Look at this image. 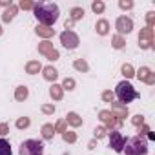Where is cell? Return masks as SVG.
Returning a JSON list of instances; mask_svg holds the SVG:
<instances>
[{
	"instance_id": "obj_12",
	"label": "cell",
	"mask_w": 155,
	"mask_h": 155,
	"mask_svg": "<svg viewBox=\"0 0 155 155\" xmlns=\"http://www.w3.org/2000/svg\"><path fill=\"white\" fill-rule=\"evenodd\" d=\"M110 104H111V113H113V117L122 122V119L128 115V106H124V104H120V102H110Z\"/></svg>"
},
{
	"instance_id": "obj_2",
	"label": "cell",
	"mask_w": 155,
	"mask_h": 155,
	"mask_svg": "<svg viewBox=\"0 0 155 155\" xmlns=\"http://www.w3.org/2000/svg\"><path fill=\"white\" fill-rule=\"evenodd\" d=\"M122 151H126V155H146L148 153V142L140 135L130 137V139L124 140Z\"/></svg>"
},
{
	"instance_id": "obj_14",
	"label": "cell",
	"mask_w": 155,
	"mask_h": 155,
	"mask_svg": "<svg viewBox=\"0 0 155 155\" xmlns=\"http://www.w3.org/2000/svg\"><path fill=\"white\" fill-rule=\"evenodd\" d=\"M42 71H44V79H46V81H49V82H55V81H57L58 73H57V69H55L53 66H48V68H44Z\"/></svg>"
},
{
	"instance_id": "obj_30",
	"label": "cell",
	"mask_w": 155,
	"mask_h": 155,
	"mask_svg": "<svg viewBox=\"0 0 155 155\" xmlns=\"http://www.w3.org/2000/svg\"><path fill=\"white\" fill-rule=\"evenodd\" d=\"M62 90H75V81H73V79H64Z\"/></svg>"
},
{
	"instance_id": "obj_24",
	"label": "cell",
	"mask_w": 155,
	"mask_h": 155,
	"mask_svg": "<svg viewBox=\"0 0 155 155\" xmlns=\"http://www.w3.org/2000/svg\"><path fill=\"white\" fill-rule=\"evenodd\" d=\"M73 66H75V69H79V71H88V62L82 60V58H77L73 62Z\"/></svg>"
},
{
	"instance_id": "obj_10",
	"label": "cell",
	"mask_w": 155,
	"mask_h": 155,
	"mask_svg": "<svg viewBox=\"0 0 155 155\" xmlns=\"http://www.w3.org/2000/svg\"><path fill=\"white\" fill-rule=\"evenodd\" d=\"M108 137H110V146L115 150V151H122V148H124V137L119 133V131H115V130H111L110 133H108Z\"/></svg>"
},
{
	"instance_id": "obj_40",
	"label": "cell",
	"mask_w": 155,
	"mask_h": 155,
	"mask_svg": "<svg viewBox=\"0 0 155 155\" xmlns=\"http://www.w3.org/2000/svg\"><path fill=\"white\" fill-rule=\"evenodd\" d=\"M0 6H4V8H9V6H11V0H0Z\"/></svg>"
},
{
	"instance_id": "obj_13",
	"label": "cell",
	"mask_w": 155,
	"mask_h": 155,
	"mask_svg": "<svg viewBox=\"0 0 155 155\" xmlns=\"http://www.w3.org/2000/svg\"><path fill=\"white\" fill-rule=\"evenodd\" d=\"M35 31H37V35H38V37H44V38H51V37L55 35V29H53V28L40 26V24L37 26V29H35Z\"/></svg>"
},
{
	"instance_id": "obj_33",
	"label": "cell",
	"mask_w": 155,
	"mask_h": 155,
	"mask_svg": "<svg viewBox=\"0 0 155 155\" xmlns=\"http://www.w3.org/2000/svg\"><path fill=\"white\" fill-rule=\"evenodd\" d=\"M146 22H148V28H153V24H155V13L153 11H150L146 15Z\"/></svg>"
},
{
	"instance_id": "obj_23",
	"label": "cell",
	"mask_w": 155,
	"mask_h": 155,
	"mask_svg": "<svg viewBox=\"0 0 155 155\" xmlns=\"http://www.w3.org/2000/svg\"><path fill=\"white\" fill-rule=\"evenodd\" d=\"M84 17V9L82 8H73L71 9V20L75 22V20H79V18H82Z\"/></svg>"
},
{
	"instance_id": "obj_5",
	"label": "cell",
	"mask_w": 155,
	"mask_h": 155,
	"mask_svg": "<svg viewBox=\"0 0 155 155\" xmlns=\"http://www.w3.org/2000/svg\"><path fill=\"white\" fill-rule=\"evenodd\" d=\"M60 44L66 49H75L79 46V37H77L75 31H64V33H60Z\"/></svg>"
},
{
	"instance_id": "obj_31",
	"label": "cell",
	"mask_w": 155,
	"mask_h": 155,
	"mask_svg": "<svg viewBox=\"0 0 155 155\" xmlns=\"http://www.w3.org/2000/svg\"><path fill=\"white\" fill-rule=\"evenodd\" d=\"M106 133H108V128H106V126H99V128H95V137H97V139L104 137Z\"/></svg>"
},
{
	"instance_id": "obj_22",
	"label": "cell",
	"mask_w": 155,
	"mask_h": 155,
	"mask_svg": "<svg viewBox=\"0 0 155 155\" xmlns=\"http://www.w3.org/2000/svg\"><path fill=\"white\" fill-rule=\"evenodd\" d=\"M108 29H110L108 20H99V22H97V33H99V35H106Z\"/></svg>"
},
{
	"instance_id": "obj_37",
	"label": "cell",
	"mask_w": 155,
	"mask_h": 155,
	"mask_svg": "<svg viewBox=\"0 0 155 155\" xmlns=\"http://www.w3.org/2000/svg\"><path fill=\"white\" fill-rule=\"evenodd\" d=\"M33 2H31V0H22V2H20V8L22 9H33Z\"/></svg>"
},
{
	"instance_id": "obj_38",
	"label": "cell",
	"mask_w": 155,
	"mask_h": 155,
	"mask_svg": "<svg viewBox=\"0 0 155 155\" xmlns=\"http://www.w3.org/2000/svg\"><path fill=\"white\" fill-rule=\"evenodd\" d=\"M9 133V126L6 122H0V135H8Z\"/></svg>"
},
{
	"instance_id": "obj_20",
	"label": "cell",
	"mask_w": 155,
	"mask_h": 155,
	"mask_svg": "<svg viewBox=\"0 0 155 155\" xmlns=\"http://www.w3.org/2000/svg\"><path fill=\"white\" fill-rule=\"evenodd\" d=\"M53 135H55V128H53V124H44V126H42V137L48 139V140H51Z\"/></svg>"
},
{
	"instance_id": "obj_17",
	"label": "cell",
	"mask_w": 155,
	"mask_h": 155,
	"mask_svg": "<svg viewBox=\"0 0 155 155\" xmlns=\"http://www.w3.org/2000/svg\"><path fill=\"white\" fill-rule=\"evenodd\" d=\"M17 11H18V8L17 6H9L6 11H4V15H2V18H4V22H11L13 18H15V15H17Z\"/></svg>"
},
{
	"instance_id": "obj_35",
	"label": "cell",
	"mask_w": 155,
	"mask_h": 155,
	"mask_svg": "<svg viewBox=\"0 0 155 155\" xmlns=\"http://www.w3.org/2000/svg\"><path fill=\"white\" fill-rule=\"evenodd\" d=\"M113 97H115V95H113L111 91H104V93H102V101H104V102H113Z\"/></svg>"
},
{
	"instance_id": "obj_32",
	"label": "cell",
	"mask_w": 155,
	"mask_h": 155,
	"mask_svg": "<svg viewBox=\"0 0 155 155\" xmlns=\"http://www.w3.org/2000/svg\"><path fill=\"white\" fill-rule=\"evenodd\" d=\"M119 6H120V9H131L133 8V2H131V0H120Z\"/></svg>"
},
{
	"instance_id": "obj_39",
	"label": "cell",
	"mask_w": 155,
	"mask_h": 155,
	"mask_svg": "<svg viewBox=\"0 0 155 155\" xmlns=\"http://www.w3.org/2000/svg\"><path fill=\"white\" fill-rule=\"evenodd\" d=\"M131 122H133L135 126H139V128H140V126L144 124V119H142L140 115H137V117H133V119H131Z\"/></svg>"
},
{
	"instance_id": "obj_7",
	"label": "cell",
	"mask_w": 155,
	"mask_h": 155,
	"mask_svg": "<svg viewBox=\"0 0 155 155\" xmlns=\"http://www.w3.org/2000/svg\"><path fill=\"white\" fill-rule=\"evenodd\" d=\"M38 51H40L44 57H48L49 60H57V58H58V51L53 48V44H51L49 40L40 42V44H38Z\"/></svg>"
},
{
	"instance_id": "obj_15",
	"label": "cell",
	"mask_w": 155,
	"mask_h": 155,
	"mask_svg": "<svg viewBox=\"0 0 155 155\" xmlns=\"http://www.w3.org/2000/svg\"><path fill=\"white\" fill-rule=\"evenodd\" d=\"M66 124H71L73 128H79V126L82 124V119L77 115L75 111H71V113H68V117H66Z\"/></svg>"
},
{
	"instance_id": "obj_21",
	"label": "cell",
	"mask_w": 155,
	"mask_h": 155,
	"mask_svg": "<svg viewBox=\"0 0 155 155\" xmlns=\"http://www.w3.org/2000/svg\"><path fill=\"white\" fill-rule=\"evenodd\" d=\"M11 153H13V151H11L9 142L4 140V139H0V155H11Z\"/></svg>"
},
{
	"instance_id": "obj_16",
	"label": "cell",
	"mask_w": 155,
	"mask_h": 155,
	"mask_svg": "<svg viewBox=\"0 0 155 155\" xmlns=\"http://www.w3.org/2000/svg\"><path fill=\"white\" fill-rule=\"evenodd\" d=\"M40 69H42V64H40L38 60H31V62L26 64V73H29V75H35V73H38Z\"/></svg>"
},
{
	"instance_id": "obj_8",
	"label": "cell",
	"mask_w": 155,
	"mask_h": 155,
	"mask_svg": "<svg viewBox=\"0 0 155 155\" xmlns=\"http://www.w3.org/2000/svg\"><path fill=\"white\" fill-rule=\"evenodd\" d=\"M115 28H117V31H119V35L122 37L124 33H130L131 29H133V22H131V18L130 17H119L117 18V22H115Z\"/></svg>"
},
{
	"instance_id": "obj_36",
	"label": "cell",
	"mask_w": 155,
	"mask_h": 155,
	"mask_svg": "<svg viewBox=\"0 0 155 155\" xmlns=\"http://www.w3.org/2000/svg\"><path fill=\"white\" fill-rule=\"evenodd\" d=\"M42 111H44L46 115H51V113L55 111V106H53V104H44V106H42Z\"/></svg>"
},
{
	"instance_id": "obj_9",
	"label": "cell",
	"mask_w": 155,
	"mask_h": 155,
	"mask_svg": "<svg viewBox=\"0 0 155 155\" xmlns=\"http://www.w3.org/2000/svg\"><path fill=\"white\" fill-rule=\"evenodd\" d=\"M99 119L106 124V128H110V130H113V128H119L122 122L120 120H117L115 117H113V113L111 111H108V110H102L101 113H99Z\"/></svg>"
},
{
	"instance_id": "obj_4",
	"label": "cell",
	"mask_w": 155,
	"mask_h": 155,
	"mask_svg": "<svg viewBox=\"0 0 155 155\" xmlns=\"http://www.w3.org/2000/svg\"><path fill=\"white\" fill-rule=\"evenodd\" d=\"M44 153V144L40 140H24L20 146V155H42Z\"/></svg>"
},
{
	"instance_id": "obj_11",
	"label": "cell",
	"mask_w": 155,
	"mask_h": 155,
	"mask_svg": "<svg viewBox=\"0 0 155 155\" xmlns=\"http://www.w3.org/2000/svg\"><path fill=\"white\" fill-rule=\"evenodd\" d=\"M137 77H139V81H142V82H146V84H150V86L155 84V73H153L150 68H140V69L137 71Z\"/></svg>"
},
{
	"instance_id": "obj_28",
	"label": "cell",
	"mask_w": 155,
	"mask_h": 155,
	"mask_svg": "<svg viewBox=\"0 0 155 155\" xmlns=\"http://www.w3.org/2000/svg\"><path fill=\"white\" fill-rule=\"evenodd\" d=\"M29 126V119L28 117H20L18 120H17V128L18 130H24V128H28Z\"/></svg>"
},
{
	"instance_id": "obj_26",
	"label": "cell",
	"mask_w": 155,
	"mask_h": 155,
	"mask_svg": "<svg viewBox=\"0 0 155 155\" xmlns=\"http://www.w3.org/2000/svg\"><path fill=\"white\" fill-rule=\"evenodd\" d=\"M122 75L126 77V79H131V77L135 75V71H133L131 64H124V66H122Z\"/></svg>"
},
{
	"instance_id": "obj_3",
	"label": "cell",
	"mask_w": 155,
	"mask_h": 155,
	"mask_svg": "<svg viewBox=\"0 0 155 155\" xmlns=\"http://www.w3.org/2000/svg\"><path fill=\"white\" fill-rule=\"evenodd\" d=\"M115 95H117V99L120 101V104H128V102H131V101H135L137 97H139V93L133 90V86L128 82V81H122V82H119L117 84V90H115Z\"/></svg>"
},
{
	"instance_id": "obj_19",
	"label": "cell",
	"mask_w": 155,
	"mask_h": 155,
	"mask_svg": "<svg viewBox=\"0 0 155 155\" xmlns=\"http://www.w3.org/2000/svg\"><path fill=\"white\" fill-rule=\"evenodd\" d=\"M28 95H29V91H28V88H26V86H18V88H17V91H15V99H17L18 102L26 101V99H28Z\"/></svg>"
},
{
	"instance_id": "obj_29",
	"label": "cell",
	"mask_w": 155,
	"mask_h": 155,
	"mask_svg": "<svg viewBox=\"0 0 155 155\" xmlns=\"http://www.w3.org/2000/svg\"><path fill=\"white\" fill-rule=\"evenodd\" d=\"M91 9H93L95 13H102V11H104V2L97 0V2H93V4H91Z\"/></svg>"
},
{
	"instance_id": "obj_27",
	"label": "cell",
	"mask_w": 155,
	"mask_h": 155,
	"mask_svg": "<svg viewBox=\"0 0 155 155\" xmlns=\"http://www.w3.org/2000/svg\"><path fill=\"white\" fill-rule=\"evenodd\" d=\"M62 139H64L66 142H75V140H77V135H75V131H68V130H66V131L62 133Z\"/></svg>"
},
{
	"instance_id": "obj_18",
	"label": "cell",
	"mask_w": 155,
	"mask_h": 155,
	"mask_svg": "<svg viewBox=\"0 0 155 155\" xmlns=\"http://www.w3.org/2000/svg\"><path fill=\"white\" fill-rule=\"evenodd\" d=\"M49 95H51L53 101H60V99H62V86L53 84V86L49 88Z\"/></svg>"
},
{
	"instance_id": "obj_1",
	"label": "cell",
	"mask_w": 155,
	"mask_h": 155,
	"mask_svg": "<svg viewBox=\"0 0 155 155\" xmlns=\"http://www.w3.org/2000/svg\"><path fill=\"white\" fill-rule=\"evenodd\" d=\"M35 17L40 22V26H48L51 28L57 20H58V6L53 2H38L33 6Z\"/></svg>"
},
{
	"instance_id": "obj_25",
	"label": "cell",
	"mask_w": 155,
	"mask_h": 155,
	"mask_svg": "<svg viewBox=\"0 0 155 155\" xmlns=\"http://www.w3.org/2000/svg\"><path fill=\"white\" fill-rule=\"evenodd\" d=\"M111 42H113V48H115V49H122V48H124V44H126V42H124V38H122L120 35H115Z\"/></svg>"
},
{
	"instance_id": "obj_41",
	"label": "cell",
	"mask_w": 155,
	"mask_h": 155,
	"mask_svg": "<svg viewBox=\"0 0 155 155\" xmlns=\"http://www.w3.org/2000/svg\"><path fill=\"white\" fill-rule=\"evenodd\" d=\"M0 35H2V28H0Z\"/></svg>"
},
{
	"instance_id": "obj_34",
	"label": "cell",
	"mask_w": 155,
	"mask_h": 155,
	"mask_svg": "<svg viewBox=\"0 0 155 155\" xmlns=\"http://www.w3.org/2000/svg\"><path fill=\"white\" fill-rule=\"evenodd\" d=\"M55 131L64 133V131H66V120H58V122L55 124Z\"/></svg>"
},
{
	"instance_id": "obj_6",
	"label": "cell",
	"mask_w": 155,
	"mask_h": 155,
	"mask_svg": "<svg viewBox=\"0 0 155 155\" xmlns=\"http://www.w3.org/2000/svg\"><path fill=\"white\" fill-rule=\"evenodd\" d=\"M139 46L142 49H148L153 46V28H144L140 29V35H139Z\"/></svg>"
}]
</instances>
